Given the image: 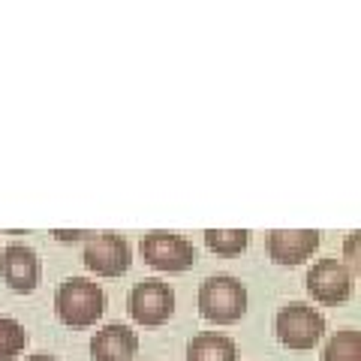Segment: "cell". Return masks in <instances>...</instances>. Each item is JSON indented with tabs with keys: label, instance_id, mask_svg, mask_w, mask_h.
Returning a JSON list of instances; mask_svg holds the SVG:
<instances>
[{
	"label": "cell",
	"instance_id": "obj_5",
	"mask_svg": "<svg viewBox=\"0 0 361 361\" xmlns=\"http://www.w3.org/2000/svg\"><path fill=\"white\" fill-rule=\"evenodd\" d=\"M139 253L142 259L157 271H187L193 265L196 250L190 238L175 232H148L139 241Z\"/></svg>",
	"mask_w": 361,
	"mask_h": 361
},
{
	"label": "cell",
	"instance_id": "obj_14",
	"mask_svg": "<svg viewBox=\"0 0 361 361\" xmlns=\"http://www.w3.org/2000/svg\"><path fill=\"white\" fill-rule=\"evenodd\" d=\"M25 343H27V334L21 329V322L0 316V361H13L16 355H21Z\"/></svg>",
	"mask_w": 361,
	"mask_h": 361
},
{
	"label": "cell",
	"instance_id": "obj_3",
	"mask_svg": "<svg viewBox=\"0 0 361 361\" xmlns=\"http://www.w3.org/2000/svg\"><path fill=\"white\" fill-rule=\"evenodd\" d=\"M274 331L283 346L295 349V353H304V349H313L319 343V337L325 334V319L310 304L289 301L274 316Z\"/></svg>",
	"mask_w": 361,
	"mask_h": 361
},
{
	"label": "cell",
	"instance_id": "obj_12",
	"mask_svg": "<svg viewBox=\"0 0 361 361\" xmlns=\"http://www.w3.org/2000/svg\"><path fill=\"white\" fill-rule=\"evenodd\" d=\"M322 361H361V334L358 329H343L329 337L322 349Z\"/></svg>",
	"mask_w": 361,
	"mask_h": 361
},
{
	"label": "cell",
	"instance_id": "obj_16",
	"mask_svg": "<svg viewBox=\"0 0 361 361\" xmlns=\"http://www.w3.org/2000/svg\"><path fill=\"white\" fill-rule=\"evenodd\" d=\"M25 361H58V358L49 355V353H37V355H27Z\"/></svg>",
	"mask_w": 361,
	"mask_h": 361
},
{
	"label": "cell",
	"instance_id": "obj_9",
	"mask_svg": "<svg viewBox=\"0 0 361 361\" xmlns=\"http://www.w3.org/2000/svg\"><path fill=\"white\" fill-rule=\"evenodd\" d=\"M268 256L277 265H301L319 247V232L316 229H271L265 235Z\"/></svg>",
	"mask_w": 361,
	"mask_h": 361
},
{
	"label": "cell",
	"instance_id": "obj_11",
	"mask_svg": "<svg viewBox=\"0 0 361 361\" xmlns=\"http://www.w3.org/2000/svg\"><path fill=\"white\" fill-rule=\"evenodd\" d=\"M187 361H238V346L223 331H199L187 343Z\"/></svg>",
	"mask_w": 361,
	"mask_h": 361
},
{
	"label": "cell",
	"instance_id": "obj_1",
	"mask_svg": "<svg viewBox=\"0 0 361 361\" xmlns=\"http://www.w3.org/2000/svg\"><path fill=\"white\" fill-rule=\"evenodd\" d=\"M106 310V295L94 280L70 277L54 289V313L66 329H87Z\"/></svg>",
	"mask_w": 361,
	"mask_h": 361
},
{
	"label": "cell",
	"instance_id": "obj_2",
	"mask_svg": "<svg viewBox=\"0 0 361 361\" xmlns=\"http://www.w3.org/2000/svg\"><path fill=\"white\" fill-rule=\"evenodd\" d=\"M199 313L208 322H235L247 313V289L238 277L214 274L199 286Z\"/></svg>",
	"mask_w": 361,
	"mask_h": 361
},
{
	"label": "cell",
	"instance_id": "obj_13",
	"mask_svg": "<svg viewBox=\"0 0 361 361\" xmlns=\"http://www.w3.org/2000/svg\"><path fill=\"white\" fill-rule=\"evenodd\" d=\"M247 241H250V232L247 229H205V244L217 256H226V259L241 256Z\"/></svg>",
	"mask_w": 361,
	"mask_h": 361
},
{
	"label": "cell",
	"instance_id": "obj_15",
	"mask_svg": "<svg viewBox=\"0 0 361 361\" xmlns=\"http://www.w3.org/2000/svg\"><path fill=\"white\" fill-rule=\"evenodd\" d=\"M51 235H54V238H58V241H75V238H82V241H85L90 232H63V229H54Z\"/></svg>",
	"mask_w": 361,
	"mask_h": 361
},
{
	"label": "cell",
	"instance_id": "obj_10",
	"mask_svg": "<svg viewBox=\"0 0 361 361\" xmlns=\"http://www.w3.org/2000/svg\"><path fill=\"white\" fill-rule=\"evenodd\" d=\"M135 353H139V337L123 322H109L90 337V358L94 361H133Z\"/></svg>",
	"mask_w": 361,
	"mask_h": 361
},
{
	"label": "cell",
	"instance_id": "obj_4",
	"mask_svg": "<svg viewBox=\"0 0 361 361\" xmlns=\"http://www.w3.org/2000/svg\"><path fill=\"white\" fill-rule=\"evenodd\" d=\"M127 310L139 325L157 329L175 313V289L166 280H142L130 289Z\"/></svg>",
	"mask_w": 361,
	"mask_h": 361
},
{
	"label": "cell",
	"instance_id": "obj_7",
	"mask_svg": "<svg viewBox=\"0 0 361 361\" xmlns=\"http://www.w3.org/2000/svg\"><path fill=\"white\" fill-rule=\"evenodd\" d=\"M353 277L355 274L341 259H319V262H313L307 271V292L316 301L337 307V304L349 301V295H353V286H355Z\"/></svg>",
	"mask_w": 361,
	"mask_h": 361
},
{
	"label": "cell",
	"instance_id": "obj_6",
	"mask_svg": "<svg viewBox=\"0 0 361 361\" xmlns=\"http://www.w3.org/2000/svg\"><path fill=\"white\" fill-rule=\"evenodd\" d=\"M82 259L90 271H97L103 277H121L133 262L130 244L118 232H90L85 238Z\"/></svg>",
	"mask_w": 361,
	"mask_h": 361
},
{
	"label": "cell",
	"instance_id": "obj_8",
	"mask_svg": "<svg viewBox=\"0 0 361 361\" xmlns=\"http://www.w3.org/2000/svg\"><path fill=\"white\" fill-rule=\"evenodd\" d=\"M0 274L13 292H33L42 280V262L33 247L27 244H9L0 256Z\"/></svg>",
	"mask_w": 361,
	"mask_h": 361
}]
</instances>
